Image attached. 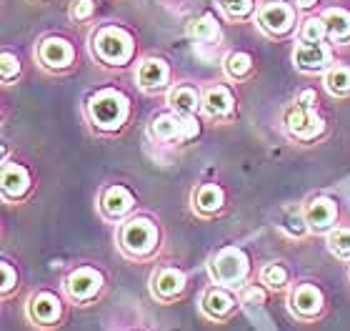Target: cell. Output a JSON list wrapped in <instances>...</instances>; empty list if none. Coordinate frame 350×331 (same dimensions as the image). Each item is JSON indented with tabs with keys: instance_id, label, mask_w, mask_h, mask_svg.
<instances>
[{
	"instance_id": "6da1fadb",
	"label": "cell",
	"mask_w": 350,
	"mask_h": 331,
	"mask_svg": "<svg viewBox=\"0 0 350 331\" xmlns=\"http://www.w3.org/2000/svg\"><path fill=\"white\" fill-rule=\"evenodd\" d=\"M83 116L90 131L100 138H116L133 123L135 108L125 90L116 86H103V88L88 93L83 103Z\"/></svg>"
},
{
	"instance_id": "7a4b0ae2",
	"label": "cell",
	"mask_w": 350,
	"mask_h": 331,
	"mask_svg": "<svg viewBox=\"0 0 350 331\" xmlns=\"http://www.w3.org/2000/svg\"><path fill=\"white\" fill-rule=\"evenodd\" d=\"M163 243H165V231L161 221L150 214H133L123 223H118L116 231V249L120 256L133 261V264H150L161 256Z\"/></svg>"
},
{
	"instance_id": "3957f363",
	"label": "cell",
	"mask_w": 350,
	"mask_h": 331,
	"mask_svg": "<svg viewBox=\"0 0 350 331\" xmlns=\"http://www.w3.org/2000/svg\"><path fill=\"white\" fill-rule=\"evenodd\" d=\"M73 304L68 302L63 289L38 286L23 302V319L36 331H60L70 321Z\"/></svg>"
},
{
	"instance_id": "277c9868",
	"label": "cell",
	"mask_w": 350,
	"mask_h": 331,
	"mask_svg": "<svg viewBox=\"0 0 350 331\" xmlns=\"http://www.w3.org/2000/svg\"><path fill=\"white\" fill-rule=\"evenodd\" d=\"M60 289L73 309H93L108 291V273L98 264H75L60 279Z\"/></svg>"
},
{
	"instance_id": "5b68a950",
	"label": "cell",
	"mask_w": 350,
	"mask_h": 331,
	"mask_svg": "<svg viewBox=\"0 0 350 331\" xmlns=\"http://www.w3.org/2000/svg\"><path fill=\"white\" fill-rule=\"evenodd\" d=\"M285 309L298 324H318L328 317L330 299L321 281L295 279L288 294H285Z\"/></svg>"
},
{
	"instance_id": "8992f818",
	"label": "cell",
	"mask_w": 350,
	"mask_h": 331,
	"mask_svg": "<svg viewBox=\"0 0 350 331\" xmlns=\"http://www.w3.org/2000/svg\"><path fill=\"white\" fill-rule=\"evenodd\" d=\"M208 276L213 284L228 289H238L253 279V258L238 243H226L218 251H213L208 258Z\"/></svg>"
},
{
	"instance_id": "52a82bcc",
	"label": "cell",
	"mask_w": 350,
	"mask_h": 331,
	"mask_svg": "<svg viewBox=\"0 0 350 331\" xmlns=\"http://www.w3.org/2000/svg\"><path fill=\"white\" fill-rule=\"evenodd\" d=\"M90 53L108 68H125L135 58V40L123 25H100L90 38Z\"/></svg>"
},
{
	"instance_id": "ba28073f",
	"label": "cell",
	"mask_w": 350,
	"mask_h": 331,
	"mask_svg": "<svg viewBox=\"0 0 350 331\" xmlns=\"http://www.w3.org/2000/svg\"><path fill=\"white\" fill-rule=\"evenodd\" d=\"M280 125H283L285 136L300 146H313V143L325 138V133H328V121L323 118L321 108H310V106H303L298 101H293L283 108Z\"/></svg>"
},
{
	"instance_id": "9c48e42d",
	"label": "cell",
	"mask_w": 350,
	"mask_h": 331,
	"mask_svg": "<svg viewBox=\"0 0 350 331\" xmlns=\"http://www.w3.org/2000/svg\"><path fill=\"white\" fill-rule=\"evenodd\" d=\"M200 136V116H178L165 108L155 113L148 123V138L155 146H185Z\"/></svg>"
},
{
	"instance_id": "30bf717a",
	"label": "cell",
	"mask_w": 350,
	"mask_h": 331,
	"mask_svg": "<svg viewBox=\"0 0 350 331\" xmlns=\"http://www.w3.org/2000/svg\"><path fill=\"white\" fill-rule=\"evenodd\" d=\"M196 309L200 314V319H205L208 324H215V326H226L230 321L238 319L245 306H243L241 296L235 289H228V286H220V284H205L200 289V294H198V302H196Z\"/></svg>"
},
{
	"instance_id": "8fae6325",
	"label": "cell",
	"mask_w": 350,
	"mask_h": 331,
	"mask_svg": "<svg viewBox=\"0 0 350 331\" xmlns=\"http://www.w3.org/2000/svg\"><path fill=\"white\" fill-rule=\"evenodd\" d=\"M190 276L178 264H158L148 276V294L161 306L180 304L188 296Z\"/></svg>"
},
{
	"instance_id": "7c38bea8",
	"label": "cell",
	"mask_w": 350,
	"mask_h": 331,
	"mask_svg": "<svg viewBox=\"0 0 350 331\" xmlns=\"http://www.w3.org/2000/svg\"><path fill=\"white\" fill-rule=\"evenodd\" d=\"M98 214L105 223H123L138 208V196L128 184H105L95 199Z\"/></svg>"
},
{
	"instance_id": "4fadbf2b",
	"label": "cell",
	"mask_w": 350,
	"mask_h": 331,
	"mask_svg": "<svg viewBox=\"0 0 350 331\" xmlns=\"http://www.w3.org/2000/svg\"><path fill=\"white\" fill-rule=\"evenodd\" d=\"M36 188V176L28 163L8 158V151H3V169H0V193L5 204H23Z\"/></svg>"
},
{
	"instance_id": "5bb4252c",
	"label": "cell",
	"mask_w": 350,
	"mask_h": 331,
	"mask_svg": "<svg viewBox=\"0 0 350 331\" xmlns=\"http://www.w3.org/2000/svg\"><path fill=\"white\" fill-rule=\"evenodd\" d=\"M303 216H306L310 236H328L336 226H340V201L328 196V193H315L303 204Z\"/></svg>"
},
{
	"instance_id": "9a60e30c",
	"label": "cell",
	"mask_w": 350,
	"mask_h": 331,
	"mask_svg": "<svg viewBox=\"0 0 350 331\" xmlns=\"http://www.w3.org/2000/svg\"><path fill=\"white\" fill-rule=\"evenodd\" d=\"M295 10L288 0H265L256 10L258 28L270 38H283L295 28Z\"/></svg>"
},
{
	"instance_id": "2e32d148",
	"label": "cell",
	"mask_w": 350,
	"mask_h": 331,
	"mask_svg": "<svg viewBox=\"0 0 350 331\" xmlns=\"http://www.w3.org/2000/svg\"><path fill=\"white\" fill-rule=\"evenodd\" d=\"M238 116V98L228 83H208L203 88V118L213 123H230Z\"/></svg>"
},
{
	"instance_id": "e0dca14e",
	"label": "cell",
	"mask_w": 350,
	"mask_h": 331,
	"mask_svg": "<svg viewBox=\"0 0 350 331\" xmlns=\"http://www.w3.org/2000/svg\"><path fill=\"white\" fill-rule=\"evenodd\" d=\"M135 86H138L146 96H161L173 88V71H170L168 60L161 56H150L143 58L135 68Z\"/></svg>"
},
{
	"instance_id": "ac0fdd59",
	"label": "cell",
	"mask_w": 350,
	"mask_h": 331,
	"mask_svg": "<svg viewBox=\"0 0 350 331\" xmlns=\"http://www.w3.org/2000/svg\"><path fill=\"white\" fill-rule=\"evenodd\" d=\"M38 66L48 73H66L75 66V45L68 38L48 36L38 43Z\"/></svg>"
},
{
	"instance_id": "d6986e66",
	"label": "cell",
	"mask_w": 350,
	"mask_h": 331,
	"mask_svg": "<svg viewBox=\"0 0 350 331\" xmlns=\"http://www.w3.org/2000/svg\"><path fill=\"white\" fill-rule=\"evenodd\" d=\"M226 208H228V191L223 188V184L205 181V184L193 186V191H190V211L198 219L203 221L218 219Z\"/></svg>"
},
{
	"instance_id": "ffe728a7",
	"label": "cell",
	"mask_w": 350,
	"mask_h": 331,
	"mask_svg": "<svg viewBox=\"0 0 350 331\" xmlns=\"http://www.w3.org/2000/svg\"><path fill=\"white\" fill-rule=\"evenodd\" d=\"M333 63L336 60L328 43H298L293 48V66L306 75L325 73Z\"/></svg>"
},
{
	"instance_id": "44dd1931",
	"label": "cell",
	"mask_w": 350,
	"mask_h": 331,
	"mask_svg": "<svg viewBox=\"0 0 350 331\" xmlns=\"http://www.w3.org/2000/svg\"><path fill=\"white\" fill-rule=\"evenodd\" d=\"M165 103L178 116H203V88L196 83H173L165 93Z\"/></svg>"
},
{
	"instance_id": "7402d4cb",
	"label": "cell",
	"mask_w": 350,
	"mask_h": 331,
	"mask_svg": "<svg viewBox=\"0 0 350 331\" xmlns=\"http://www.w3.org/2000/svg\"><path fill=\"white\" fill-rule=\"evenodd\" d=\"M256 279L260 281L262 286L268 289L270 294H288V289L295 284V273L285 261H265L258 269Z\"/></svg>"
},
{
	"instance_id": "603a6c76",
	"label": "cell",
	"mask_w": 350,
	"mask_h": 331,
	"mask_svg": "<svg viewBox=\"0 0 350 331\" xmlns=\"http://www.w3.org/2000/svg\"><path fill=\"white\" fill-rule=\"evenodd\" d=\"M223 73L228 81L248 83L256 75V58L248 51H230L223 58Z\"/></svg>"
},
{
	"instance_id": "cb8c5ba5",
	"label": "cell",
	"mask_w": 350,
	"mask_h": 331,
	"mask_svg": "<svg viewBox=\"0 0 350 331\" xmlns=\"http://www.w3.org/2000/svg\"><path fill=\"white\" fill-rule=\"evenodd\" d=\"M325 28H328L330 43H348L350 40V13L345 8H328L323 13Z\"/></svg>"
},
{
	"instance_id": "d4e9b609",
	"label": "cell",
	"mask_w": 350,
	"mask_h": 331,
	"mask_svg": "<svg viewBox=\"0 0 350 331\" xmlns=\"http://www.w3.org/2000/svg\"><path fill=\"white\" fill-rule=\"evenodd\" d=\"M323 86L333 98H350V66L333 63L323 73Z\"/></svg>"
},
{
	"instance_id": "484cf974",
	"label": "cell",
	"mask_w": 350,
	"mask_h": 331,
	"mask_svg": "<svg viewBox=\"0 0 350 331\" xmlns=\"http://www.w3.org/2000/svg\"><path fill=\"white\" fill-rule=\"evenodd\" d=\"M188 38L198 45H213L220 40V25L211 13L200 15L188 25Z\"/></svg>"
},
{
	"instance_id": "4316f807",
	"label": "cell",
	"mask_w": 350,
	"mask_h": 331,
	"mask_svg": "<svg viewBox=\"0 0 350 331\" xmlns=\"http://www.w3.org/2000/svg\"><path fill=\"white\" fill-rule=\"evenodd\" d=\"M325 246H328L330 256H336L338 261L350 264V223H340L325 236Z\"/></svg>"
},
{
	"instance_id": "83f0119b",
	"label": "cell",
	"mask_w": 350,
	"mask_h": 331,
	"mask_svg": "<svg viewBox=\"0 0 350 331\" xmlns=\"http://www.w3.org/2000/svg\"><path fill=\"white\" fill-rule=\"evenodd\" d=\"M0 273H3V284H0V299L3 304H10L21 291V271L18 266H13L8 258L0 261Z\"/></svg>"
},
{
	"instance_id": "f1b7e54d",
	"label": "cell",
	"mask_w": 350,
	"mask_h": 331,
	"mask_svg": "<svg viewBox=\"0 0 350 331\" xmlns=\"http://www.w3.org/2000/svg\"><path fill=\"white\" fill-rule=\"evenodd\" d=\"M238 296H241L243 306H265L273 294H270L258 279H250L248 284H243V286L238 289Z\"/></svg>"
},
{
	"instance_id": "f546056e",
	"label": "cell",
	"mask_w": 350,
	"mask_h": 331,
	"mask_svg": "<svg viewBox=\"0 0 350 331\" xmlns=\"http://www.w3.org/2000/svg\"><path fill=\"white\" fill-rule=\"evenodd\" d=\"M328 38V28L323 18H306L298 28V40L300 43H323Z\"/></svg>"
},
{
	"instance_id": "4dcf8cb0",
	"label": "cell",
	"mask_w": 350,
	"mask_h": 331,
	"mask_svg": "<svg viewBox=\"0 0 350 331\" xmlns=\"http://www.w3.org/2000/svg\"><path fill=\"white\" fill-rule=\"evenodd\" d=\"M218 5L230 21H248L256 13V0H218Z\"/></svg>"
},
{
	"instance_id": "1f68e13d",
	"label": "cell",
	"mask_w": 350,
	"mask_h": 331,
	"mask_svg": "<svg viewBox=\"0 0 350 331\" xmlns=\"http://www.w3.org/2000/svg\"><path fill=\"white\" fill-rule=\"evenodd\" d=\"M18 78H21V58L10 51H3V56H0V81L10 86Z\"/></svg>"
},
{
	"instance_id": "d6a6232c",
	"label": "cell",
	"mask_w": 350,
	"mask_h": 331,
	"mask_svg": "<svg viewBox=\"0 0 350 331\" xmlns=\"http://www.w3.org/2000/svg\"><path fill=\"white\" fill-rule=\"evenodd\" d=\"M278 226L283 228L288 236H295V238H306V236H310V231H308V223H306V216H303V211H295V214H288L285 216Z\"/></svg>"
},
{
	"instance_id": "836d02e7",
	"label": "cell",
	"mask_w": 350,
	"mask_h": 331,
	"mask_svg": "<svg viewBox=\"0 0 350 331\" xmlns=\"http://www.w3.org/2000/svg\"><path fill=\"white\" fill-rule=\"evenodd\" d=\"M93 13H95V0H73L70 10H68V15L73 21H88Z\"/></svg>"
},
{
	"instance_id": "e575fe53",
	"label": "cell",
	"mask_w": 350,
	"mask_h": 331,
	"mask_svg": "<svg viewBox=\"0 0 350 331\" xmlns=\"http://www.w3.org/2000/svg\"><path fill=\"white\" fill-rule=\"evenodd\" d=\"M291 3H295L298 10H313L318 5V0H291Z\"/></svg>"
},
{
	"instance_id": "d590c367",
	"label": "cell",
	"mask_w": 350,
	"mask_h": 331,
	"mask_svg": "<svg viewBox=\"0 0 350 331\" xmlns=\"http://www.w3.org/2000/svg\"><path fill=\"white\" fill-rule=\"evenodd\" d=\"M128 331H148V329H138V326H135V329H128Z\"/></svg>"
},
{
	"instance_id": "8d00e7d4",
	"label": "cell",
	"mask_w": 350,
	"mask_h": 331,
	"mask_svg": "<svg viewBox=\"0 0 350 331\" xmlns=\"http://www.w3.org/2000/svg\"><path fill=\"white\" fill-rule=\"evenodd\" d=\"M348 279H350V269H348Z\"/></svg>"
}]
</instances>
